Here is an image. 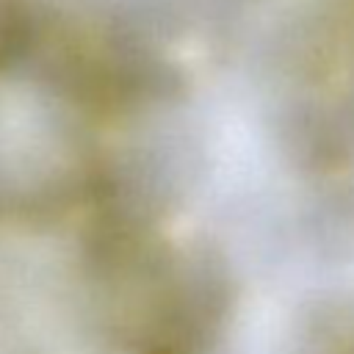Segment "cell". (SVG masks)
Wrapping results in <instances>:
<instances>
[{
  "label": "cell",
  "instance_id": "6da1fadb",
  "mask_svg": "<svg viewBox=\"0 0 354 354\" xmlns=\"http://www.w3.org/2000/svg\"><path fill=\"white\" fill-rule=\"evenodd\" d=\"M41 39L44 19L30 0H0V69L28 64Z\"/></svg>",
  "mask_w": 354,
  "mask_h": 354
}]
</instances>
